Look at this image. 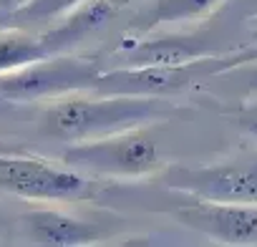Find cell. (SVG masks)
Masks as SVG:
<instances>
[{"instance_id":"6da1fadb","label":"cell","mask_w":257,"mask_h":247,"mask_svg":"<svg viewBox=\"0 0 257 247\" xmlns=\"http://www.w3.org/2000/svg\"><path fill=\"white\" fill-rule=\"evenodd\" d=\"M174 113L159 96H63L43 111V132L61 142H91L152 127Z\"/></svg>"},{"instance_id":"7a4b0ae2","label":"cell","mask_w":257,"mask_h":247,"mask_svg":"<svg viewBox=\"0 0 257 247\" xmlns=\"http://www.w3.org/2000/svg\"><path fill=\"white\" fill-rule=\"evenodd\" d=\"M224 68H237V56L219 58L209 53L204 58L179 63V66H121V68L101 71L91 86V93L167 98Z\"/></svg>"},{"instance_id":"3957f363","label":"cell","mask_w":257,"mask_h":247,"mask_svg":"<svg viewBox=\"0 0 257 247\" xmlns=\"http://www.w3.org/2000/svg\"><path fill=\"white\" fill-rule=\"evenodd\" d=\"M63 164L98 177H149L162 167V154L154 137L142 127L103 139L76 142L63 154Z\"/></svg>"},{"instance_id":"277c9868","label":"cell","mask_w":257,"mask_h":247,"mask_svg":"<svg viewBox=\"0 0 257 247\" xmlns=\"http://www.w3.org/2000/svg\"><path fill=\"white\" fill-rule=\"evenodd\" d=\"M98 73V63L88 58L56 53L18 71L0 73V98L8 103L63 98L76 91H91Z\"/></svg>"},{"instance_id":"5b68a950","label":"cell","mask_w":257,"mask_h":247,"mask_svg":"<svg viewBox=\"0 0 257 247\" xmlns=\"http://www.w3.org/2000/svg\"><path fill=\"white\" fill-rule=\"evenodd\" d=\"M0 189L38 202H68L91 197L93 184L68 164L0 154Z\"/></svg>"},{"instance_id":"8992f818","label":"cell","mask_w":257,"mask_h":247,"mask_svg":"<svg viewBox=\"0 0 257 247\" xmlns=\"http://www.w3.org/2000/svg\"><path fill=\"white\" fill-rule=\"evenodd\" d=\"M164 184L199 202H227V204H257V157L217 167H174L167 172Z\"/></svg>"},{"instance_id":"52a82bcc","label":"cell","mask_w":257,"mask_h":247,"mask_svg":"<svg viewBox=\"0 0 257 247\" xmlns=\"http://www.w3.org/2000/svg\"><path fill=\"white\" fill-rule=\"evenodd\" d=\"M179 222L222 244L257 242V204L202 202L179 212Z\"/></svg>"},{"instance_id":"ba28073f","label":"cell","mask_w":257,"mask_h":247,"mask_svg":"<svg viewBox=\"0 0 257 247\" xmlns=\"http://www.w3.org/2000/svg\"><path fill=\"white\" fill-rule=\"evenodd\" d=\"M23 232L31 242L56 244V247H78L96 244L101 239V229L86 219L71 217L56 209H36L23 217Z\"/></svg>"},{"instance_id":"9c48e42d","label":"cell","mask_w":257,"mask_h":247,"mask_svg":"<svg viewBox=\"0 0 257 247\" xmlns=\"http://www.w3.org/2000/svg\"><path fill=\"white\" fill-rule=\"evenodd\" d=\"M204 56H209L204 46L192 38L162 36V38H147V41H134L123 46L121 63L123 66H179Z\"/></svg>"},{"instance_id":"30bf717a","label":"cell","mask_w":257,"mask_h":247,"mask_svg":"<svg viewBox=\"0 0 257 247\" xmlns=\"http://www.w3.org/2000/svg\"><path fill=\"white\" fill-rule=\"evenodd\" d=\"M113 13H116V6L111 0H86V3H81L78 8L63 16L61 26L43 33V41L51 48V53H66L71 46H76L78 41H83L86 36L106 26Z\"/></svg>"},{"instance_id":"8fae6325","label":"cell","mask_w":257,"mask_h":247,"mask_svg":"<svg viewBox=\"0 0 257 247\" xmlns=\"http://www.w3.org/2000/svg\"><path fill=\"white\" fill-rule=\"evenodd\" d=\"M48 56H56V53H51L43 36H28L26 31H18V28L0 33V73L18 71Z\"/></svg>"},{"instance_id":"7c38bea8","label":"cell","mask_w":257,"mask_h":247,"mask_svg":"<svg viewBox=\"0 0 257 247\" xmlns=\"http://www.w3.org/2000/svg\"><path fill=\"white\" fill-rule=\"evenodd\" d=\"M219 6H224V0H157V6L147 16V26H182L192 21H202L212 16Z\"/></svg>"},{"instance_id":"4fadbf2b","label":"cell","mask_w":257,"mask_h":247,"mask_svg":"<svg viewBox=\"0 0 257 247\" xmlns=\"http://www.w3.org/2000/svg\"><path fill=\"white\" fill-rule=\"evenodd\" d=\"M86 0H26L23 6L8 11L6 23L11 26H26V23H46L53 18H63L73 8H78Z\"/></svg>"},{"instance_id":"5bb4252c","label":"cell","mask_w":257,"mask_h":247,"mask_svg":"<svg viewBox=\"0 0 257 247\" xmlns=\"http://www.w3.org/2000/svg\"><path fill=\"white\" fill-rule=\"evenodd\" d=\"M242 68H247V88L252 91V93H257V61L249 66V63H244Z\"/></svg>"},{"instance_id":"9a60e30c","label":"cell","mask_w":257,"mask_h":247,"mask_svg":"<svg viewBox=\"0 0 257 247\" xmlns=\"http://www.w3.org/2000/svg\"><path fill=\"white\" fill-rule=\"evenodd\" d=\"M257 61V48H249L244 53H237V68L244 66V63H254Z\"/></svg>"},{"instance_id":"2e32d148","label":"cell","mask_w":257,"mask_h":247,"mask_svg":"<svg viewBox=\"0 0 257 247\" xmlns=\"http://www.w3.org/2000/svg\"><path fill=\"white\" fill-rule=\"evenodd\" d=\"M23 3H26V0H0V8H3V11H13V8H18Z\"/></svg>"},{"instance_id":"e0dca14e","label":"cell","mask_w":257,"mask_h":247,"mask_svg":"<svg viewBox=\"0 0 257 247\" xmlns=\"http://www.w3.org/2000/svg\"><path fill=\"white\" fill-rule=\"evenodd\" d=\"M247 132L257 139V118H252V121H247Z\"/></svg>"},{"instance_id":"ac0fdd59","label":"cell","mask_w":257,"mask_h":247,"mask_svg":"<svg viewBox=\"0 0 257 247\" xmlns=\"http://www.w3.org/2000/svg\"><path fill=\"white\" fill-rule=\"evenodd\" d=\"M111 3H113L116 8H123V6H128V3H134V0H111Z\"/></svg>"},{"instance_id":"d6986e66","label":"cell","mask_w":257,"mask_h":247,"mask_svg":"<svg viewBox=\"0 0 257 247\" xmlns=\"http://www.w3.org/2000/svg\"><path fill=\"white\" fill-rule=\"evenodd\" d=\"M247 111H252V113H257V98H254V101H249V103H247Z\"/></svg>"},{"instance_id":"ffe728a7","label":"cell","mask_w":257,"mask_h":247,"mask_svg":"<svg viewBox=\"0 0 257 247\" xmlns=\"http://www.w3.org/2000/svg\"><path fill=\"white\" fill-rule=\"evenodd\" d=\"M252 38L257 41V23H254V28H252Z\"/></svg>"}]
</instances>
